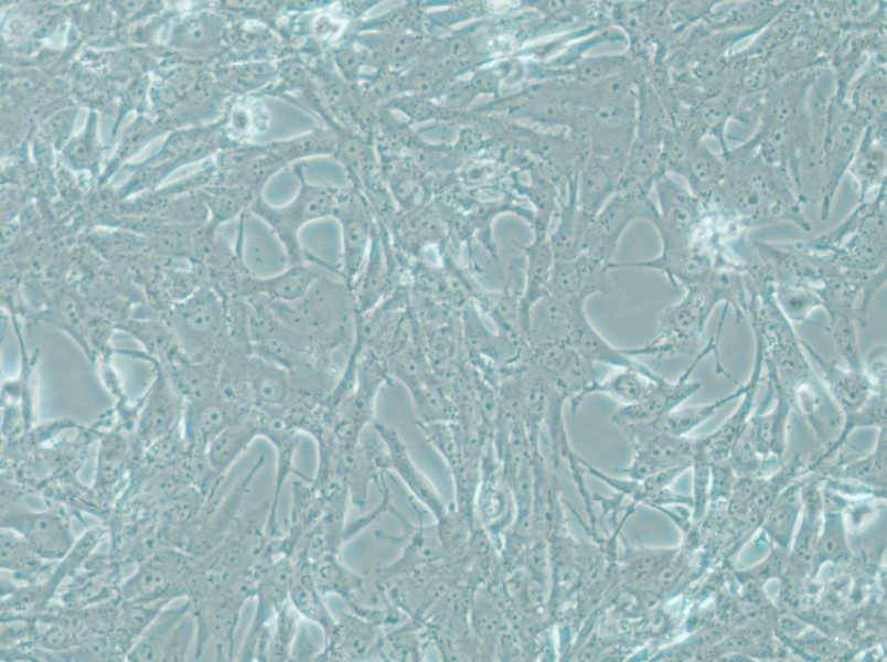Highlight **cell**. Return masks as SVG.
<instances>
[{
    "mask_svg": "<svg viewBox=\"0 0 887 662\" xmlns=\"http://www.w3.org/2000/svg\"><path fill=\"white\" fill-rule=\"evenodd\" d=\"M292 563L289 601L307 622L317 624L325 638L335 624V617L314 584L310 564L297 559H292Z\"/></svg>",
    "mask_w": 887,
    "mask_h": 662,
    "instance_id": "obj_25",
    "label": "cell"
},
{
    "mask_svg": "<svg viewBox=\"0 0 887 662\" xmlns=\"http://www.w3.org/2000/svg\"><path fill=\"white\" fill-rule=\"evenodd\" d=\"M384 630L351 610L340 611L313 661H376V647Z\"/></svg>",
    "mask_w": 887,
    "mask_h": 662,
    "instance_id": "obj_9",
    "label": "cell"
},
{
    "mask_svg": "<svg viewBox=\"0 0 887 662\" xmlns=\"http://www.w3.org/2000/svg\"><path fill=\"white\" fill-rule=\"evenodd\" d=\"M388 511L403 526L400 535H391L376 531L380 540L392 541L399 544L400 554L391 564H378L368 572L380 581L396 576L413 566L444 559V547L436 523H424L421 517L417 523L410 522L393 503Z\"/></svg>",
    "mask_w": 887,
    "mask_h": 662,
    "instance_id": "obj_6",
    "label": "cell"
},
{
    "mask_svg": "<svg viewBox=\"0 0 887 662\" xmlns=\"http://www.w3.org/2000/svg\"><path fill=\"white\" fill-rule=\"evenodd\" d=\"M145 359L153 363L157 373L143 396L137 433L142 445L150 447L178 429L184 404L183 397L173 387L160 363L149 356Z\"/></svg>",
    "mask_w": 887,
    "mask_h": 662,
    "instance_id": "obj_8",
    "label": "cell"
},
{
    "mask_svg": "<svg viewBox=\"0 0 887 662\" xmlns=\"http://www.w3.org/2000/svg\"><path fill=\"white\" fill-rule=\"evenodd\" d=\"M584 305L557 299L549 295L535 302L528 313L525 338L528 348L538 350L565 343L576 318L585 311Z\"/></svg>",
    "mask_w": 887,
    "mask_h": 662,
    "instance_id": "obj_18",
    "label": "cell"
},
{
    "mask_svg": "<svg viewBox=\"0 0 887 662\" xmlns=\"http://www.w3.org/2000/svg\"><path fill=\"white\" fill-rule=\"evenodd\" d=\"M189 609V602L181 601L159 611L129 651L128 660H182L194 628Z\"/></svg>",
    "mask_w": 887,
    "mask_h": 662,
    "instance_id": "obj_4",
    "label": "cell"
},
{
    "mask_svg": "<svg viewBox=\"0 0 887 662\" xmlns=\"http://www.w3.org/2000/svg\"><path fill=\"white\" fill-rule=\"evenodd\" d=\"M1 526L19 533L43 559L63 558L73 548L70 526L53 512L10 513L2 516Z\"/></svg>",
    "mask_w": 887,
    "mask_h": 662,
    "instance_id": "obj_10",
    "label": "cell"
},
{
    "mask_svg": "<svg viewBox=\"0 0 887 662\" xmlns=\"http://www.w3.org/2000/svg\"><path fill=\"white\" fill-rule=\"evenodd\" d=\"M745 281L748 288L746 318L754 337L761 342L768 383L782 388L792 405L804 414L817 438L831 444L841 431L842 412L805 357L802 339L779 309L771 276L761 263L750 260Z\"/></svg>",
    "mask_w": 887,
    "mask_h": 662,
    "instance_id": "obj_1",
    "label": "cell"
},
{
    "mask_svg": "<svg viewBox=\"0 0 887 662\" xmlns=\"http://www.w3.org/2000/svg\"><path fill=\"white\" fill-rule=\"evenodd\" d=\"M685 295L660 314L656 333L644 346L627 349L638 355H694L715 307H733L737 321L746 318L748 288L744 274L731 267H715L707 280L684 287Z\"/></svg>",
    "mask_w": 887,
    "mask_h": 662,
    "instance_id": "obj_2",
    "label": "cell"
},
{
    "mask_svg": "<svg viewBox=\"0 0 887 662\" xmlns=\"http://www.w3.org/2000/svg\"><path fill=\"white\" fill-rule=\"evenodd\" d=\"M43 558L15 531L2 527L1 568L11 570L20 578H34L44 567Z\"/></svg>",
    "mask_w": 887,
    "mask_h": 662,
    "instance_id": "obj_30",
    "label": "cell"
},
{
    "mask_svg": "<svg viewBox=\"0 0 887 662\" xmlns=\"http://www.w3.org/2000/svg\"><path fill=\"white\" fill-rule=\"evenodd\" d=\"M799 511L797 502H784L772 508L765 520L763 528L782 547L790 543Z\"/></svg>",
    "mask_w": 887,
    "mask_h": 662,
    "instance_id": "obj_39",
    "label": "cell"
},
{
    "mask_svg": "<svg viewBox=\"0 0 887 662\" xmlns=\"http://www.w3.org/2000/svg\"><path fill=\"white\" fill-rule=\"evenodd\" d=\"M660 377L661 375L651 378L635 370L620 369L602 381H597L589 395L598 392L606 393L623 405H632L643 399L651 384Z\"/></svg>",
    "mask_w": 887,
    "mask_h": 662,
    "instance_id": "obj_31",
    "label": "cell"
},
{
    "mask_svg": "<svg viewBox=\"0 0 887 662\" xmlns=\"http://www.w3.org/2000/svg\"><path fill=\"white\" fill-rule=\"evenodd\" d=\"M565 344L570 346L583 357L594 363H600L619 369L635 370L651 378H656L659 376V374L653 372L646 365L631 356L627 352V349H618L607 342L588 321L585 311L578 314L576 318L575 323L565 340Z\"/></svg>",
    "mask_w": 887,
    "mask_h": 662,
    "instance_id": "obj_21",
    "label": "cell"
},
{
    "mask_svg": "<svg viewBox=\"0 0 887 662\" xmlns=\"http://www.w3.org/2000/svg\"><path fill=\"white\" fill-rule=\"evenodd\" d=\"M745 389L746 383L739 384L733 393L709 404L691 406L680 410L673 409L658 419L628 424L622 426L621 429L633 448L658 434L685 436L714 415L717 409L741 397Z\"/></svg>",
    "mask_w": 887,
    "mask_h": 662,
    "instance_id": "obj_19",
    "label": "cell"
},
{
    "mask_svg": "<svg viewBox=\"0 0 887 662\" xmlns=\"http://www.w3.org/2000/svg\"><path fill=\"white\" fill-rule=\"evenodd\" d=\"M188 562L173 551H162L145 560L124 584L122 595L135 602L153 601L175 588Z\"/></svg>",
    "mask_w": 887,
    "mask_h": 662,
    "instance_id": "obj_17",
    "label": "cell"
},
{
    "mask_svg": "<svg viewBox=\"0 0 887 662\" xmlns=\"http://www.w3.org/2000/svg\"><path fill=\"white\" fill-rule=\"evenodd\" d=\"M324 267L310 260L291 264L282 271L264 278L247 275L242 284L244 297L258 296L277 302L295 303L302 300L322 278Z\"/></svg>",
    "mask_w": 887,
    "mask_h": 662,
    "instance_id": "obj_13",
    "label": "cell"
},
{
    "mask_svg": "<svg viewBox=\"0 0 887 662\" xmlns=\"http://www.w3.org/2000/svg\"><path fill=\"white\" fill-rule=\"evenodd\" d=\"M373 425L387 448L389 470L399 476L413 496L430 512L436 521L442 517L449 509L431 481L413 461L408 448L397 430L376 420Z\"/></svg>",
    "mask_w": 887,
    "mask_h": 662,
    "instance_id": "obj_14",
    "label": "cell"
},
{
    "mask_svg": "<svg viewBox=\"0 0 887 662\" xmlns=\"http://www.w3.org/2000/svg\"><path fill=\"white\" fill-rule=\"evenodd\" d=\"M310 568L314 584L323 597L335 595L348 605L359 595L365 581V575L346 567L340 560L339 554H328L310 564Z\"/></svg>",
    "mask_w": 887,
    "mask_h": 662,
    "instance_id": "obj_28",
    "label": "cell"
},
{
    "mask_svg": "<svg viewBox=\"0 0 887 662\" xmlns=\"http://www.w3.org/2000/svg\"><path fill=\"white\" fill-rule=\"evenodd\" d=\"M147 350L148 356L164 360L178 343L169 325L153 320H132L122 327Z\"/></svg>",
    "mask_w": 887,
    "mask_h": 662,
    "instance_id": "obj_35",
    "label": "cell"
},
{
    "mask_svg": "<svg viewBox=\"0 0 887 662\" xmlns=\"http://www.w3.org/2000/svg\"><path fill=\"white\" fill-rule=\"evenodd\" d=\"M257 437H260V429L256 412L252 407L227 425L209 444L205 455L211 468L224 476Z\"/></svg>",
    "mask_w": 887,
    "mask_h": 662,
    "instance_id": "obj_24",
    "label": "cell"
},
{
    "mask_svg": "<svg viewBox=\"0 0 887 662\" xmlns=\"http://www.w3.org/2000/svg\"><path fill=\"white\" fill-rule=\"evenodd\" d=\"M667 549H635L627 553L621 576L631 586L646 583L674 555Z\"/></svg>",
    "mask_w": 887,
    "mask_h": 662,
    "instance_id": "obj_36",
    "label": "cell"
},
{
    "mask_svg": "<svg viewBox=\"0 0 887 662\" xmlns=\"http://www.w3.org/2000/svg\"><path fill=\"white\" fill-rule=\"evenodd\" d=\"M239 261L246 271L257 278L276 275L291 265L289 255L276 233L258 226L245 237L239 247Z\"/></svg>",
    "mask_w": 887,
    "mask_h": 662,
    "instance_id": "obj_23",
    "label": "cell"
},
{
    "mask_svg": "<svg viewBox=\"0 0 887 662\" xmlns=\"http://www.w3.org/2000/svg\"><path fill=\"white\" fill-rule=\"evenodd\" d=\"M886 461V427L880 428L875 450L849 465L845 472L857 480L873 481L883 474Z\"/></svg>",
    "mask_w": 887,
    "mask_h": 662,
    "instance_id": "obj_40",
    "label": "cell"
},
{
    "mask_svg": "<svg viewBox=\"0 0 887 662\" xmlns=\"http://www.w3.org/2000/svg\"><path fill=\"white\" fill-rule=\"evenodd\" d=\"M300 615L288 600L270 624L265 661H292V650L300 629Z\"/></svg>",
    "mask_w": 887,
    "mask_h": 662,
    "instance_id": "obj_32",
    "label": "cell"
},
{
    "mask_svg": "<svg viewBox=\"0 0 887 662\" xmlns=\"http://www.w3.org/2000/svg\"><path fill=\"white\" fill-rule=\"evenodd\" d=\"M718 339L719 337L716 335L709 340L676 382H669L661 376L651 384L643 399L617 409L611 415V421L620 428L628 424L658 419L675 409L683 401L687 399L701 388L702 383L691 382V375L698 363L707 355L712 353L717 355Z\"/></svg>",
    "mask_w": 887,
    "mask_h": 662,
    "instance_id": "obj_5",
    "label": "cell"
},
{
    "mask_svg": "<svg viewBox=\"0 0 887 662\" xmlns=\"http://www.w3.org/2000/svg\"><path fill=\"white\" fill-rule=\"evenodd\" d=\"M814 558L819 564L840 560L847 555L848 547L841 512H825L822 532L814 544Z\"/></svg>",
    "mask_w": 887,
    "mask_h": 662,
    "instance_id": "obj_37",
    "label": "cell"
},
{
    "mask_svg": "<svg viewBox=\"0 0 887 662\" xmlns=\"http://www.w3.org/2000/svg\"><path fill=\"white\" fill-rule=\"evenodd\" d=\"M202 501L201 493L192 488L184 489L170 500V505L162 516V534L160 535L171 541L182 534L185 526L190 525L194 517L197 516Z\"/></svg>",
    "mask_w": 887,
    "mask_h": 662,
    "instance_id": "obj_34",
    "label": "cell"
},
{
    "mask_svg": "<svg viewBox=\"0 0 887 662\" xmlns=\"http://www.w3.org/2000/svg\"><path fill=\"white\" fill-rule=\"evenodd\" d=\"M692 461L694 463V516L699 517L704 512L709 482L710 461L697 447Z\"/></svg>",
    "mask_w": 887,
    "mask_h": 662,
    "instance_id": "obj_41",
    "label": "cell"
},
{
    "mask_svg": "<svg viewBox=\"0 0 887 662\" xmlns=\"http://www.w3.org/2000/svg\"><path fill=\"white\" fill-rule=\"evenodd\" d=\"M774 398L771 410L749 417L744 434L756 447L761 457L770 453L781 457L786 447V435L790 409V397L777 385L767 383Z\"/></svg>",
    "mask_w": 887,
    "mask_h": 662,
    "instance_id": "obj_22",
    "label": "cell"
},
{
    "mask_svg": "<svg viewBox=\"0 0 887 662\" xmlns=\"http://www.w3.org/2000/svg\"><path fill=\"white\" fill-rule=\"evenodd\" d=\"M52 319L58 327L70 332L84 348H88L85 339V311L77 296L62 292L51 309Z\"/></svg>",
    "mask_w": 887,
    "mask_h": 662,
    "instance_id": "obj_38",
    "label": "cell"
},
{
    "mask_svg": "<svg viewBox=\"0 0 887 662\" xmlns=\"http://www.w3.org/2000/svg\"><path fill=\"white\" fill-rule=\"evenodd\" d=\"M128 446L125 437L113 431L106 434L99 445L95 485L106 490L118 483L127 468Z\"/></svg>",
    "mask_w": 887,
    "mask_h": 662,
    "instance_id": "obj_29",
    "label": "cell"
},
{
    "mask_svg": "<svg viewBox=\"0 0 887 662\" xmlns=\"http://www.w3.org/2000/svg\"><path fill=\"white\" fill-rule=\"evenodd\" d=\"M169 327L180 350L193 361L223 355L229 333L227 302L214 287L202 286L174 305Z\"/></svg>",
    "mask_w": 887,
    "mask_h": 662,
    "instance_id": "obj_3",
    "label": "cell"
},
{
    "mask_svg": "<svg viewBox=\"0 0 887 662\" xmlns=\"http://www.w3.org/2000/svg\"><path fill=\"white\" fill-rule=\"evenodd\" d=\"M697 447L698 437L658 434L634 447V458L623 471L629 479L641 481L662 470L688 466Z\"/></svg>",
    "mask_w": 887,
    "mask_h": 662,
    "instance_id": "obj_16",
    "label": "cell"
},
{
    "mask_svg": "<svg viewBox=\"0 0 887 662\" xmlns=\"http://www.w3.org/2000/svg\"><path fill=\"white\" fill-rule=\"evenodd\" d=\"M405 385L410 391L417 421H456L457 408L452 397L429 370Z\"/></svg>",
    "mask_w": 887,
    "mask_h": 662,
    "instance_id": "obj_27",
    "label": "cell"
},
{
    "mask_svg": "<svg viewBox=\"0 0 887 662\" xmlns=\"http://www.w3.org/2000/svg\"><path fill=\"white\" fill-rule=\"evenodd\" d=\"M695 171H696L697 175H698L699 178H702V179H704V178H709V175H710V173H712V172H710V171H712V170H710V167L708 166V163H707V162H697V163H696Z\"/></svg>",
    "mask_w": 887,
    "mask_h": 662,
    "instance_id": "obj_42",
    "label": "cell"
},
{
    "mask_svg": "<svg viewBox=\"0 0 887 662\" xmlns=\"http://www.w3.org/2000/svg\"><path fill=\"white\" fill-rule=\"evenodd\" d=\"M525 285L520 301V325L526 338L528 313L532 306L547 296L551 271L555 261L553 250L541 237L526 248ZM526 341V340H525Z\"/></svg>",
    "mask_w": 887,
    "mask_h": 662,
    "instance_id": "obj_26",
    "label": "cell"
},
{
    "mask_svg": "<svg viewBox=\"0 0 887 662\" xmlns=\"http://www.w3.org/2000/svg\"><path fill=\"white\" fill-rule=\"evenodd\" d=\"M245 412L229 405L216 391L184 402L183 438L193 451L205 452L209 444Z\"/></svg>",
    "mask_w": 887,
    "mask_h": 662,
    "instance_id": "obj_12",
    "label": "cell"
},
{
    "mask_svg": "<svg viewBox=\"0 0 887 662\" xmlns=\"http://www.w3.org/2000/svg\"><path fill=\"white\" fill-rule=\"evenodd\" d=\"M246 369L253 407L281 410L288 405L292 381L287 369L252 352Z\"/></svg>",
    "mask_w": 887,
    "mask_h": 662,
    "instance_id": "obj_20",
    "label": "cell"
},
{
    "mask_svg": "<svg viewBox=\"0 0 887 662\" xmlns=\"http://www.w3.org/2000/svg\"><path fill=\"white\" fill-rule=\"evenodd\" d=\"M611 268L613 263H607L587 253L567 260H555L547 295L583 303L595 293L608 295L612 287L609 279Z\"/></svg>",
    "mask_w": 887,
    "mask_h": 662,
    "instance_id": "obj_7",
    "label": "cell"
},
{
    "mask_svg": "<svg viewBox=\"0 0 887 662\" xmlns=\"http://www.w3.org/2000/svg\"><path fill=\"white\" fill-rule=\"evenodd\" d=\"M776 302L791 323H803L811 313L822 308L821 298L813 290L788 282H773Z\"/></svg>",
    "mask_w": 887,
    "mask_h": 662,
    "instance_id": "obj_33",
    "label": "cell"
},
{
    "mask_svg": "<svg viewBox=\"0 0 887 662\" xmlns=\"http://www.w3.org/2000/svg\"><path fill=\"white\" fill-rule=\"evenodd\" d=\"M755 343L756 353L754 369L746 382V389L741 395L742 399L740 404L715 431L698 437V448L710 463L722 462L729 457L734 445L741 436L749 419L763 367V349L757 337H755Z\"/></svg>",
    "mask_w": 887,
    "mask_h": 662,
    "instance_id": "obj_15",
    "label": "cell"
},
{
    "mask_svg": "<svg viewBox=\"0 0 887 662\" xmlns=\"http://www.w3.org/2000/svg\"><path fill=\"white\" fill-rule=\"evenodd\" d=\"M804 350L823 371L822 380L842 412L843 421L863 409L878 392L865 370L843 369L836 362L825 360L812 345L802 340Z\"/></svg>",
    "mask_w": 887,
    "mask_h": 662,
    "instance_id": "obj_11",
    "label": "cell"
}]
</instances>
